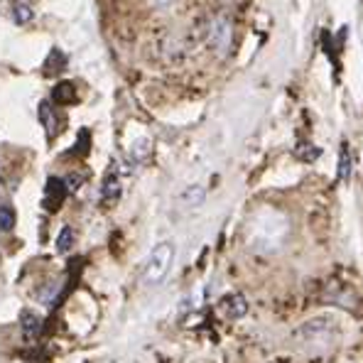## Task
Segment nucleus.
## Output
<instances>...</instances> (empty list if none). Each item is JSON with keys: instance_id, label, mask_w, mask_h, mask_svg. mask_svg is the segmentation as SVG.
I'll use <instances>...</instances> for the list:
<instances>
[{"instance_id": "1", "label": "nucleus", "mask_w": 363, "mask_h": 363, "mask_svg": "<svg viewBox=\"0 0 363 363\" xmlns=\"http://www.w3.org/2000/svg\"><path fill=\"white\" fill-rule=\"evenodd\" d=\"M287 231L290 226L285 214L275 209H261L253 216L251 226H248V243L258 253H273L282 246Z\"/></svg>"}, {"instance_id": "2", "label": "nucleus", "mask_w": 363, "mask_h": 363, "mask_svg": "<svg viewBox=\"0 0 363 363\" xmlns=\"http://www.w3.org/2000/svg\"><path fill=\"white\" fill-rule=\"evenodd\" d=\"M172 263H174V243L162 241L150 251L148 261H145V270H143V280L145 285L155 287L160 285L165 278L172 270Z\"/></svg>"}, {"instance_id": "3", "label": "nucleus", "mask_w": 363, "mask_h": 363, "mask_svg": "<svg viewBox=\"0 0 363 363\" xmlns=\"http://www.w3.org/2000/svg\"><path fill=\"white\" fill-rule=\"evenodd\" d=\"M231 37H233V28H231V20L226 15H216L211 20V28H209V42L214 47L219 54H226L228 47H231Z\"/></svg>"}, {"instance_id": "4", "label": "nucleus", "mask_w": 363, "mask_h": 363, "mask_svg": "<svg viewBox=\"0 0 363 363\" xmlns=\"http://www.w3.org/2000/svg\"><path fill=\"white\" fill-rule=\"evenodd\" d=\"M66 184L64 179H56L52 177L49 182H47V189H44V199H42V206L47 211H56L61 204H64V196H66Z\"/></svg>"}, {"instance_id": "5", "label": "nucleus", "mask_w": 363, "mask_h": 363, "mask_svg": "<svg viewBox=\"0 0 363 363\" xmlns=\"http://www.w3.org/2000/svg\"><path fill=\"white\" fill-rule=\"evenodd\" d=\"M219 309H221V314L228 317V319H241V317H246V314H248V299L243 297V294H238V292L226 294V297L221 299Z\"/></svg>"}, {"instance_id": "6", "label": "nucleus", "mask_w": 363, "mask_h": 363, "mask_svg": "<svg viewBox=\"0 0 363 363\" xmlns=\"http://www.w3.org/2000/svg\"><path fill=\"white\" fill-rule=\"evenodd\" d=\"M326 329H329V326H326V321H321V319L319 321H309V324H304L302 329H299V336H302L304 341H314L317 346H329L334 336L326 334Z\"/></svg>"}, {"instance_id": "7", "label": "nucleus", "mask_w": 363, "mask_h": 363, "mask_svg": "<svg viewBox=\"0 0 363 363\" xmlns=\"http://www.w3.org/2000/svg\"><path fill=\"white\" fill-rule=\"evenodd\" d=\"M121 191H123L121 177H118L116 172H108L101 182V201L106 206H113L118 199H121Z\"/></svg>"}, {"instance_id": "8", "label": "nucleus", "mask_w": 363, "mask_h": 363, "mask_svg": "<svg viewBox=\"0 0 363 363\" xmlns=\"http://www.w3.org/2000/svg\"><path fill=\"white\" fill-rule=\"evenodd\" d=\"M20 326H23L25 341H28V344H32V341L40 339V331H42V319H40L35 312H30V309H25V312H20Z\"/></svg>"}, {"instance_id": "9", "label": "nucleus", "mask_w": 363, "mask_h": 363, "mask_svg": "<svg viewBox=\"0 0 363 363\" xmlns=\"http://www.w3.org/2000/svg\"><path fill=\"white\" fill-rule=\"evenodd\" d=\"M37 116H40V123H42V128L47 131V136H54L56 133V113H54V108H52V103L49 101H42L40 103V108H37Z\"/></svg>"}, {"instance_id": "10", "label": "nucleus", "mask_w": 363, "mask_h": 363, "mask_svg": "<svg viewBox=\"0 0 363 363\" xmlns=\"http://www.w3.org/2000/svg\"><path fill=\"white\" fill-rule=\"evenodd\" d=\"M204 196H206L204 186L194 184V186H189V189H186L184 194H182V204L189 206V209H194V206H201V204H204Z\"/></svg>"}, {"instance_id": "11", "label": "nucleus", "mask_w": 363, "mask_h": 363, "mask_svg": "<svg viewBox=\"0 0 363 363\" xmlns=\"http://www.w3.org/2000/svg\"><path fill=\"white\" fill-rule=\"evenodd\" d=\"M74 241H76V233L71 226H64L59 231V236H56V251L59 253H69L71 248H74Z\"/></svg>"}, {"instance_id": "12", "label": "nucleus", "mask_w": 363, "mask_h": 363, "mask_svg": "<svg viewBox=\"0 0 363 363\" xmlns=\"http://www.w3.org/2000/svg\"><path fill=\"white\" fill-rule=\"evenodd\" d=\"M15 228V209L8 204H0V231L8 233Z\"/></svg>"}, {"instance_id": "13", "label": "nucleus", "mask_w": 363, "mask_h": 363, "mask_svg": "<svg viewBox=\"0 0 363 363\" xmlns=\"http://www.w3.org/2000/svg\"><path fill=\"white\" fill-rule=\"evenodd\" d=\"M13 18H15V23L18 25H28L30 20L35 18V13H32V8H30L28 3H15V8H13Z\"/></svg>"}, {"instance_id": "14", "label": "nucleus", "mask_w": 363, "mask_h": 363, "mask_svg": "<svg viewBox=\"0 0 363 363\" xmlns=\"http://www.w3.org/2000/svg\"><path fill=\"white\" fill-rule=\"evenodd\" d=\"M351 177V153L349 145H341L339 153V179H349Z\"/></svg>"}, {"instance_id": "15", "label": "nucleus", "mask_w": 363, "mask_h": 363, "mask_svg": "<svg viewBox=\"0 0 363 363\" xmlns=\"http://www.w3.org/2000/svg\"><path fill=\"white\" fill-rule=\"evenodd\" d=\"M54 98H56V101H61V103H74V101H76L74 86L66 84V81H64V84H59V86L54 89Z\"/></svg>"}, {"instance_id": "16", "label": "nucleus", "mask_w": 363, "mask_h": 363, "mask_svg": "<svg viewBox=\"0 0 363 363\" xmlns=\"http://www.w3.org/2000/svg\"><path fill=\"white\" fill-rule=\"evenodd\" d=\"M148 155H150V140L148 138H143L140 143L133 145V150H131V160H133V162H143Z\"/></svg>"}, {"instance_id": "17", "label": "nucleus", "mask_w": 363, "mask_h": 363, "mask_svg": "<svg viewBox=\"0 0 363 363\" xmlns=\"http://www.w3.org/2000/svg\"><path fill=\"white\" fill-rule=\"evenodd\" d=\"M52 66H56V71H61L66 66V61H64V54H61V52H52L49 54V59H47V64H44V74L49 76L52 74Z\"/></svg>"}, {"instance_id": "18", "label": "nucleus", "mask_w": 363, "mask_h": 363, "mask_svg": "<svg viewBox=\"0 0 363 363\" xmlns=\"http://www.w3.org/2000/svg\"><path fill=\"white\" fill-rule=\"evenodd\" d=\"M81 182H84V177H79V174H69V177L64 179V184H66V189H69V191H76L81 186Z\"/></svg>"}]
</instances>
